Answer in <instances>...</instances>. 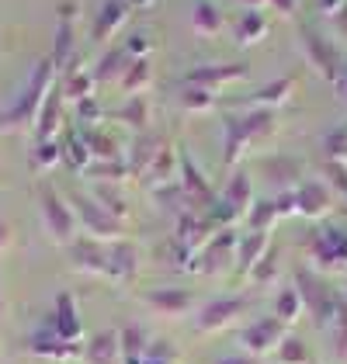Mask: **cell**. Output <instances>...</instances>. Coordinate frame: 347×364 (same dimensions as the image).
Listing matches in <instances>:
<instances>
[{
  "instance_id": "obj_16",
  "label": "cell",
  "mask_w": 347,
  "mask_h": 364,
  "mask_svg": "<svg viewBox=\"0 0 347 364\" xmlns=\"http://www.w3.org/2000/svg\"><path fill=\"white\" fill-rule=\"evenodd\" d=\"M295 87H299V77H295V73H285L282 80H271V84H264L260 90H254L250 97H243L240 105H257V108L274 112V108L289 105L292 94H295Z\"/></svg>"
},
{
  "instance_id": "obj_39",
  "label": "cell",
  "mask_w": 347,
  "mask_h": 364,
  "mask_svg": "<svg viewBox=\"0 0 347 364\" xmlns=\"http://www.w3.org/2000/svg\"><path fill=\"white\" fill-rule=\"evenodd\" d=\"M177 361V354H174L171 343H160V340H153L149 343V350H146L143 364H174Z\"/></svg>"
},
{
  "instance_id": "obj_23",
  "label": "cell",
  "mask_w": 347,
  "mask_h": 364,
  "mask_svg": "<svg viewBox=\"0 0 347 364\" xmlns=\"http://www.w3.org/2000/svg\"><path fill=\"white\" fill-rule=\"evenodd\" d=\"M118 343H122V361L125 364H143L146 350H149V333L146 330H139L136 323H129V326H122L118 330Z\"/></svg>"
},
{
  "instance_id": "obj_37",
  "label": "cell",
  "mask_w": 347,
  "mask_h": 364,
  "mask_svg": "<svg viewBox=\"0 0 347 364\" xmlns=\"http://www.w3.org/2000/svg\"><path fill=\"white\" fill-rule=\"evenodd\" d=\"M149 49H153V35H149L146 28L132 31L129 42H125V53L132 56V63H136V59H149Z\"/></svg>"
},
{
  "instance_id": "obj_44",
  "label": "cell",
  "mask_w": 347,
  "mask_h": 364,
  "mask_svg": "<svg viewBox=\"0 0 347 364\" xmlns=\"http://www.w3.org/2000/svg\"><path fill=\"white\" fill-rule=\"evenodd\" d=\"M132 11H143V7H149V4H156V0H125Z\"/></svg>"
},
{
  "instance_id": "obj_6",
  "label": "cell",
  "mask_w": 347,
  "mask_h": 364,
  "mask_svg": "<svg viewBox=\"0 0 347 364\" xmlns=\"http://www.w3.org/2000/svg\"><path fill=\"white\" fill-rule=\"evenodd\" d=\"M70 205L77 212V223L84 225V236H94V240H122V223H118L115 215H108L90 195H77Z\"/></svg>"
},
{
  "instance_id": "obj_11",
  "label": "cell",
  "mask_w": 347,
  "mask_h": 364,
  "mask_svg": "<svg viewBox=\"0 0 347 364\" xmlns=\"http://www.w3.org/2000/svg\"><path fill=\"white\" fill-rule=\"evenodd\" d=\"M309 257L316 260L319 267H337L347 260V232L337 229V225H326L313 236V247H309Z\"/></svg>"
},
{
  "instance_id": "obj_35",
  "label": "cell",
  "mask_w": 347,
  "mask_h": 364,
  "mask_svg": "<svg viewBox=\"0 0 347 364\" xmlns=\"http://www.w3.org/2000/svg\"><path fill=\"white\" fill-rule=\"evenodd\" d=\"M299 309H302V295H299L295 288H285L282 299H278V306H274V319L295 323V319H299Z\"/></svg>"
},
{
  "instance_id": "obj_29",
  "label": "cell",
  "mask_w": 347,
  "mask_h": 364,
  "mask_svg": "<svg viewBox=\"0 0 347 364\" xmlns=\"http://www.w3.org/2000/svg\"><path fill=\"white\" fill-rule=\"evenodd\" d=\"M177 101H181V108H184V112L205 114V112H212V105H215V94H212V90H202V87H181Z\"/></svg>"
},
{
  "instance_id": "obj_15",
  "label": "cell",
  "mask_w": 347,
  "mask_h": 364,
  "mask_svg": "<svg viewBox=\"0 0 347 364\" xmlns=\"http://www.w3.org/2000/svg\"><path fill=\"white\" fill-rule=\"evenodd\" d=\"M63 105H66V97L59 90V77H56V84H53L42 112H38V122H35V142H53L59 136V129H63Z\"/></svg>"
},
{
  "instance_id": "obj_24",
  "label": "cell",
  "mask_w": 347,
  "mask_h": 364,
  "mask_svg": "<svg viewBox=\"0 0 347 364\" xmlns=\"http://www.w3.org/2000/svg\"><path fill=\"white\" fill-rule=\"evenodd\" d=\"M87 364H115L122 358V343H118V330H105L87 343Z\"/></svg>"
},
{
  "instance_id": "obj_33",
  "label": "cell",
  "mask_w": 347,
  "mask_h": 364,
  "mask_svg": "<svg viewBox=\"0 0 347 364\" xmlns=\"http://www.w3.org/2000/svg\"><path fill=\"white\" fill-rule=\"evenodd\" d=\"M278 364H313V358H309V350H306L302 340L285 336V340L278 343Z\"/></svg>"
},
{
  "instance_id": "obj_21",
  "label": "cell",
  "mask_w": 347,
  "mask_h": 364,
  "mask_svg": "<svg viewBox=\"0 0 347 364\" xmlns=\"http://www.w3.org/2000/svg\"><path fill=\"white\" fill-rule=\"evenodd\" d=\"M129 66H132V56L125 53V46H115V49H105V56L97 59V66L90 73L97 84H108V80H122Z\"/></svg>"
},
{
  "instance_id": "obj_25",
  "label": "cell",
  "mask_w": 347,
  "mask_h": 364,
  "mask_svg": "<svg viewBox=\"0 0 347 364\" xmlns=\"http://www.w3.org/2000/svg\"><path fill=\"white\" fill-rule=\"evenodd\" d=\"M330 191L323 188V184H302V188H295V208L302 212V215H323L326 208H330Z\"/></svg>"
},
{
  "instance_id": "obj_4",
  "label": "cell",
  "mask_w": 347,
  "mask_h": 364,
  "mask_svg": "<svg viewBox=\"0 0 347 364\" xmlns=\"http://www.w3.org/2000/svg\"><path fill=\"white\" fill-rule=\"evenodd\" d=\"M299 46H302L306 63L316 70L319 77L330 80V84H337V77H341V70H344V56L333 49V42H330L316 25H302V28H299Z\"/></svg>"
},
{
  "instance_id": "obj_34",
  "label": "cell",
  "mask_w": 347,
  "mask_h": 364,
  "mask_svg": "<svg viewBox=\"0 0 347 364\" xmlns=\"http://www.w3.org/2000/svg\"><path fill=\"white\" fill-rule=\"evenodd\" d=\"M59 164H63V146H59V139L35 142V170H53Z\"/></svg>"
},
{
  "instance_id": "obj_9",
  "label": "cell",
  "mask_w": 347,
  "mask_h": 364,
  "mask_svg": "<svg viewBox=\"0 0 347 364\" xmlns=\"http://www.w3.org/2000/svg\"><path fill=\"white\" fill-rule=\"evenodd\" d=\"M70 264L80 271V274H108V247L94 236H77L70 247Z\"/></svg>"
},
{
  "instance_id": "obj_28",
  "label": "cell",
  "mask_w": 347,
  "mask_h": 364,
  "mask_svg": "<svg viewBox=\"0 0 347 364\" xmlns=\"http://www.w3.org/2000/svg\"><path fill=\"white\" fill-rule=\"evenodd\" d=\"M260 253H267V232H257V229H254V236H243V240L236 243V271H247V264L257 267Z\"/></svg>"
},
{
  "instance_id": "obj_8",
  "label": "cell",
  "mask_w": 347,
  "mask_h": 364,
  "mask_svg": "<svg viewBox=\"0 0 347 364\" xmlns=\"http://www.w3.org/2000/svg\"><path fill=\"white\" fill-rule=\"evenodd\" d=\"M132 18V7L125 0H105L94 14V25H90V38L94 46H108L118 31L125 28V21Z\"/></svg>"
},
{
  "instance_id": "obj_26",
  "label": "cell",
  "mask_w": 347,
  "mask_h": 364,
  "mask_svg": "<svg viewBox=\"0 0 347 364\" xmlns=\"http://www.w3.org/2000/svg\"><path fill=\"white\" fill-rule=\"evenodd\" d=\"M149 306L167 316H184L191 309V295L177 291V288H156V291H149Z\"/></svg>"
},
{
  "instance_id": "obj_43",
  "label": "cell",
  "mask_w": 347,
  "mask_h": 364,
  "mask_svg": "<svg viewBox=\"0 0 347 364\" xmlns=\"http://www.w3.org/2000/svg\"><path fill=\"white\" fill-rule=\"evenodd\" d=\"M223 364H257V358H250V354H236V358H226Z\"/></svg>"
},
{
  "instance_id": "obj_14",
  "label": "cell",
  "mask_w": 347,
  "mask_h": 364,
  "mask_svg": "<svg viewBox=\"0 0 347 364\" xmlns=\"http://www.w3.org/2000/svg\"><path fill=\"white\" fill-rule=\"evenodd\" d=\"M243 312H247V302H243V299H236V295L212 299V302L198 312V330L208 333V330H219V326H233Z\"/></svg>"
},
{
  "instance_id": "obj_30",
  "label": "cell",
  "mask_w": 347,
  "mask_h": 364,
  "mask_svg": "<svg viewBox=\"0 0 347 364\" xmlns=\"http://www.w3.org/2000/svg\"><path fill=\"white\" fill-rule=\"evenodd\" d=\"M223 201L230 205L236 215H243L247 208H250V181H247V173H236L230 181V188L223 191Z\"/></svg>"
},
{
  "instance_id": "obj_42",
  "label": "cell",
  "mask_w": 347,
  "mask_h": 364,
  "mask_svg": "<svg viewBox=\"0 0 347 364\" xmlns=\"http://www.w3.org/2000/svg\"><path fill=\"white\" fill-rule=\"evenodd\" d=\"M11 243H14V225L7 223V219H0V257L11 250Z\"/></svg>"
},
{
  "instance_id": "obj_22",
  "label": "cell",
  "mask_w": 347,
  "mask_h": 364,
  "mask_svg": "<svg viewBox=\"0 0 347 364\" xmlns=\"http://www.w3.org/2000/svg\"><path fill=\"white\" fill-rule=\"evenodd\" d=\"M59 146H63V164L70 170H87L90 167V146H87L84 139V129H70L63 139H59Z\"/></svg>"
},
{
  "instance_id": "obj_1",
  "label": "cell",
  "mask_w": 347,
  "mask_h": 364,
  "mask_svg": "<svg viewBox=\"0 0 347 364\" xmlns=\"http://www.w3.org/2000/svg\"><path fill=\"white\" fill-rule=\"evenodd\" d=\"M56 66H53V59L42 56L35 63V70L28 73V80L25 87L0 108V136H14V132H25V129H35V122H38V112H42V105H46V97H49V90L56 84Z\"/></svg>"
},
{
  "instance_id": "obj_7",
  "label": "cell",
  "mask_w": 347,
  "mask_h": 364,
  "mask_svg": "<svg viewBox=\"0 0 347 364\" xmlns=\"http://www.w3.org/2000/svg\"><path fill=\"white\" fill-rule=\"evenodd\" d=\"M53 66L56 73H66L77 63V4H63L56 21V38H53Z\"/></svg>"
},
{
  "instance_id": "obj_36",
  "label": "cell",
  "mask_w": 347,
  "mask_h": 364,
  "mask_svg": "<svg viewBox=\"0 0 347 364\" xmlns=\"http://www.w3.org/2000/svg\"><path fill=\"white\" fill-rule=\"evenodd\" d=\"M174 167V153L171 146H160V153L153 156V164L146 167V177H149V184H164L167 181V173H171Z\"/></svg>"
},
{
  "instance_id": "obj_5",
  "label": "cell",
  "mask_w": 347,
  "mask_h": 364,
  "mask_svg": "<svg viewBox=\"0 0 347 364\" xmlns=\"http://www.w3.org/2000/svg\"><path fill=\"white\" fill-rule=\"evenodd\" d=\"M247 77H250V63H202L184 73L181 87H202V90L219 94V87L247 80Z\"/></svg>"
},
{
  "instance_id": "obj_19",
  "label": "cell",
  "mask_w": 347,
  "mask_h": 364,
  "mask_svg": "<svg viewBox=\"0 0 347 364\" xmlns=\"http://www.w3.org/2000/svg\"><path fill=\"white\" fill-rule=\"evenodd\" d=\"M267 31H271V21H264L260 11H243V14L233 21V38H236L240 46H257V42L267 38Z\"/></svg>"
},
{
  "instance_id": "obj_41",
  "label": "cell",
  "mask_w": 347,
  "mask_h": 364,
  "mask_svg": "<svg viewBox=\"0 0 347 364\" xmlns=\"http://www.w3.org/2000/svg\"><path fill=\"white\" fill-rule=\"evenodd\" d=\"M267 4H271L282 18H295V14H299V0H267Z\"/></svg>"
},
{
  "instance_id": "obj_46",
  "label": "cell",
  "mask_w": 347,
  "mask_h": 364,
  "mask_svg": "<svg viewBox=\"0 0 347 364\" xmlns=\"http://www.w3.org/2000/svg\"><path fill=\"white\" fill-rule=\"evenodd\" d=\"M0 319H4V291H0Z\"/></svg>"
},
{
  "instance_id": "obj_20",
  "label": "cell",
  "mask_w": 347,
  "mask_h": 364,
  "mask_svg": "<svg viewBox=\"0 0 347 364\" xmlns=\"http://www.w3.org/2000/svg\"><path fill=\"white\" fill-rule=\"evenodd\" d=\"M191 31L202 35V38L223 35V11L212 0H195L191 4Z\"/></svg>"
},
{
  "instance_id": "obj_10",
  "label": "cell",
  "mask_w": 347,
  "mask_h": 364,
  "mask_svg": "<svg viewBox=\"0 0 347 364\" xmlns=\"http://www.w3.org/2000/svg\"><path fill=\"white\" fill-rule=\"evenodd\" d=\"M25 347H28V354L46 358V361H73V358H77V350H80V343L63 340V336H56L49 326H38L35 333H28Z\"/></svg>"
},
{
  "instance_id": "obj_45",
  "label": "cell",
  "mask_w": 347,
  "mask_h": 364,
  "mask_svg": "<svg viewBox=\"0 0 347 364\" xmlns=\"http://www.w3.org/2000/svg\"><path fill=\"white\" fill-rule=\"evenodd\" d=\"M240 4H243V7H247V11H257L260 4H267V0H240Z\"/></svg>"
},
{
  "instance_id": "obj_13",
  "label": "cell",
  "mask_w": 347,
  "mask_h": 364,
  "mask_svg": "<svg viewBox=\"0 0 347 364\" xmlns=\"http://www.w3.org/2000/svg\"><path fill=\"white\" fill-rule=\"evenodd\" d=\"M282 340H285V323H282V319H260V323L247 326V330L240 333V343H243L254 358L267 354V350H274Z\"/></svg>"
},
{
  "instance_id": "obj_3",
  "label": "cell",
  "mask_w": 347,
  "mask_h": 364,
  "mask_svg": "<svg viewBox=\"0 0 347 364\" xmlns=\"http://www.w3.org/2000/svg\"><path fill=\"white\" fill-rule=\"evenodd\" d=\"M38 208H42V225H46V232L56 240L59 247H70V243L77 240V229H80L73 205L59 195L56 188L42 184V188H38Z\"/></svg>"
},
{
  "instance_id": "obj_40",
  "label": "cell",
  "mask_w": 347,
  "mask_h": 364,
  "mask_svg": "<svg viewBox=\"0 0 347 364\" xmlns=\"http://www.w3.org/2000/svg\"><path fill=\"white\" fill-rule=\"evenodd\" d=\"M274 260H278V253H274V250L264 253V264H257V267H254V281H257V284H264V281L271 278V264H274Z\"/></svg>"
},
{
  "instance_id": "obj_2",
  "label": "cell",
  "mask_w": 347,
  "mask_h": 364,
  "mask_svg": "<svg viewBox=\"0 0 347 364\" xmlns=\"http://www.w3.org/2000/svg\"><path fill=\"white\" fill-rule=\"evenodd\" d=\"M274 122L278 118L267 108H254L250 114H230L226 118V164H236L243 156V149H250L254 139L271 136Z\"/></svg>"
},
{
  "instance_id": "obj_38",
  "label": "cell",
  "mask_w": 347,
  "mask_h": 364,
  "mask_svg": "<svg viewBox=\"0 0 347 364\" xmlns=\"http://www.w3.org/2000/svg\"><path fill=\"white\" fill-rule=\"evenodd\" d=\"M73 108H77V118H80V129H94V125H97V122L105 118V112L97 108V101H94V97H84V101H77Z\"/></svg>"
},
{
  "instance_id": "obj_32",
  "label": "cell",
  "mask_w": 347,
  "mask_h": 364,
  "mask_svg": "<svg viewBox=\"0 0 347 364\" xmlns=\"http://www.w3.org/2000/svg\"><path fill=\"white\" fill-rule=\"evenodd\" d=\"M177 167H181V173H184V184H191L184 195H198L202 201H208V205L215 201V195H212V191H208V184H205V177L191 167V156H188V153H181V164H177Z\"/></svg>"
},
{
  "instance_id": "obj_18",
  "label": "cell",
  "mask_w": 347,
  "mask_h": 364,
  "mask_svg": "<svg viewBox=\"0 0 347 364\" xmlns=\"http://www.w3.org/2000/svg\"><path fill=\"white\" fill-rule=\"evenodd\" d=\"M94 73L90 70H80L77 63L66 70V73H59V90H63V97L70 101V105H77V101H84V97H94Z\"/></svg>"
},
{
  "instance_id": "obj_12",
  "label": "cell",
  "mask_w": 347,
  "mask_h": 364,
  "mask_svg": "<svg viewBox=\"0 0 347 364\" xmlns=\"http://www.w3.org/2000/svg\"><path fill=\"white\" fill-rule=\"evenodd\" d=\"M46 326H49L56 336L70 340V343H80L84 319H80L77 302H73V295H70V291H59L56 295V309H53V316H49V323H46Z\"/></svg>"
},
{
  "instance_id": "obj_31",
  "label": "cell",
  "mask_w": 347,
  "mask_h": 364,
  "mask_svg": "<svg viewBox=\"0 0 347 364\" xmlns=\"http://www.w3.org/2000/svg\"><path fill=\"white\" fill-rule=\"evenodd\" d=\"M115 118L125 122L132 132H146V125H149V105H146V97H132L125 108H118Z\"/></svg>"
},
{
  "instance_id": "obj_27",
  "label": "cell",
  "mask_w": 347,
  "mask_h": 364,
  "mask_svg": "<svg viewBox=\"0 0 347 364\" xmlns=\"http://www.w3.org/2000/svg\"><path fill=\"white\" fill-rule=\"evenodd\" d=\"M118 84H122V90L129 97H143V90L153 84V59H136Z\"/></svg>"
},
{
  "instance_id": "obj_17",
  "label": "cell",
  "mask_w": 347,
  "mask_h": 364,
  "mask_svg": "<svg viewBox=\"0 0 347 364\" xmlns=\"http://www.w3.org/2000/svg\"><path fill=\"white\" fill-rule=\"evenodd\" d=\"M136 267H139V257H136V247H132V243L118 240V243L108 247V274H105V278L118 281V284H129V281L136 278Z\"/></svg>"
}]
</instances>
